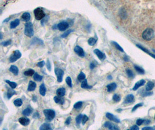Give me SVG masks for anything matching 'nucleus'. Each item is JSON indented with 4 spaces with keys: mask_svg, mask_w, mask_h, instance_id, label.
<instances>
[{
    "mask_svg": "<svg viewBox=\"0 0 155 130\" xmlns=\"http://www.w3.org/2000/svg\"><path fill=\"white\" fill-rule=\"evenodd\" d=\"M119 15L122 18L126 19V16H127V13H126V11L124 9H120L119 12Z\"/></svg>",
    "mask_w": 155,
    "mask_h": 130,
    "instance_id": "34",
    "label": "nucleus"
},
{
    "mask_svg": "<svg viewBox=\"0 0 155 130\" xmlns=\"http://www.w3.org/2000/svg\"><path fill=\"white\" fill-rule=\"evenodd\" d=\"M81 87L83 88H85V89H91L92 88V86H89L87 83V80L86 79H84L83 82H82L81 84Z\"/></svg>",
    "mask_w": 155,
    "mask_h": 130,
    "instance_id": "21",
    "label": "nucleus"
},
{
    "mask_svg": "<svg viewBox=\"0 0 155 130\" xmlns=\"http://www.w3.org/2000/svg\"><path fill=\"white\" fill-rule=\"evenodd\" d=\"M22 56V54L19 50H15L13 53L9 58V62H14L16 61L18 59L20 58Z\"/></svg>",
    "mask_w": 155,
    "mask_h": 130,
    "instance_id": "6",
    "label": "nucleus"
},
{
    "mask_svg": "<svg viewBox=\"0 0 155 130\" xmlns=\"http://www.w3.org/2000/svg\"><path fill=\"white\" fill-rule=\"evenodd\" d=\"M142 130H153V127H145L142 128Z\"/></svg>",
    "mask_w": 155,
    "mask_h": 130,
    "instance_id": "54",
    "label": "nucleus"
},
{
    "mask_svg": "<svg viewBox=\"0 0 155 130\" xmlns=\"http://www.w3.org/2000/svg\"><path fill=\"white\" fill-rule=\"evenodd\" d=\"M9 20H10V18H7V19H5V20H4L3 22H8Z\"/></svg>",
    "mask_w": 155,
    "mask_h": 130,
    "instance_id": "60",
    "label": "nucleus"
},
{
    "mask_svg": "<svg viewBox=\"0 0 155 130\" xmlns=\"http://www.w3.org/2000/svg\"><path fill=\"white\" fill-rule=\"evenodd\" d=\"M66 82L67 83V85L70 87H72V80H71V78L68 76L66 78Z\"/></svg>",
    "mask_w": 155,
    "mask_h": 130,
    "instance_id": "41",
    "label": "nucleus"
},
{
    "mask_svg": "<svg viewBox=\"0 0 155 130\" xmlns=\"http://www.w3.org/2000/svg\"><path fill=\"white\" fill-rule=\"evenodd\" d=\"M155 84L154 83L152 82H148V83H147L146 85L145 89L146 91H150V90H152L153 89V88L154 87Z\"/></svg>",
    "mask_w": 155,
    "mask_h": 130,
    "instance_id": "27",
    "label": "nucleus"
},
{
    "mask_svg": "<svg viewBox=\"0 0 155 130\" xmlns=\"http://www.w3.org/2000/svg\"><path fill=\"white\" fill-rule=\"evenodd\" d=\"M32 110L30 108H27L24 110H23L22 112V114H23V116H30L32 113Z\"/></svg>",
    "mask_w": 155,
    "mask_h": 130,
    "instance_id": "28",
    "label": "nucleus"
},
{
    "mask_svg": "<svg viewBox=\"0 0 155 130\" xmlns=\"http://www.w3.org/2000/svg\"><path fill=\"white\" fill-rule=\"evenodd\" d=\"M24 34L28 37H32L34 35L33 26L31 22H27L25 24Z\"/></svg>",
    "mask_w": 155,
    "mask_h": 130,
    "instance_id": "1",
    "label": "nucleus"
},
{
    "mask_svg": "<svg viewBox=\"0 0 155 130\" xmlns=\"http://www.w3.org/2000/svg\"><path fill=\"white\" fill-rule=\"evenodd\" d=\"M96 67V65L95 64L94 62H92V63L90 64V65H89V67H90L91 69H93L95 67Z\"/></svg>",
    "mask_w": 155,
    "mask_h": 130,
    "instance_id": "55",
    "label": "nucleus"
},
{
    "mask_svg": "<svg viewBox=\"0 0 155 130\" xmlns=\"http://www.w3.org/2000/svg\"><path fill=\"white\" fill-rule=\"evenodd\" d=\"M145 84V80H139V81L135 83V86H134V87H133V88H132V90H133L134 91L138 89L140 87L144 86Z\"/></svg>",
    "mask_w": 155,
    "mask_h": 130,
    "instance_id": "14",
    "label": "nucleus"
},
{
    "mask_svg": "<svg viewBox=\"0 0 155 130\" xmlns=\"http://www.w3.org/2000/svg\"><path fill=\"white\" fill-rule=\"evenodd\" d=\"M121 98L119 95L117 94H114V95L113 96V100L115 102H119L120 101Z\"/></svg>",
    "mask_w": 155,
    "mask_h": 130,
    "instance_id": "43",
    "label": "nucleus"
},
{
    "mask_svg": "<svg viewBox=\"0 0 155 130\" xmlns=\"http://www.w3.org/2000/svg\"><path fill=\"white\" fill-rule=\"evenodd\" d=\"M106 117L109 120L113 121L116 122V123H120V120L118 118H117L115 116L113 115V114L110 113H107L106 114Z\"/></svg>",
    "mask_w": 155,
    "mask_h": 130,
    "instance_id": "11",
    "label": "nucleus"
},
{
    "mask_svg": "<svg viewBox=\"0 0 155 130\" xmlns=\"http://www.w3.org/2000/svg\"><path fill=\"white\" fill-rule=\"evenodd\" d=\"M54 100L56 104H61V105H63L64 104V100L62 98H61V97H59H59L58 96H55Z\"/></svg>",
    "mask_w": 155,
    "mask_h": 130,
    "instance_id": "24",
    "label": "nucleus"
},
{
    "mask_svg": "<svg viewBox=\"0 0 155 130\" xmlns=\"http://www.w3.org/2000/svg\"><path fill=\"white\" fill-rule=\"evenodd\" d=\"M43 76L39 75L38 73H35L33 75V79L34 80H36L37 82H41L42 80Z\"/></svg>",
    "mask_w": 155,
    "mask_h": 130,
    "instance_id": "29",
    "label": "nucleus"
},
{
    "mask_svg": "<svg viewBox=\"0 0 155 130\" xmlns=\"http://www.w3.org/2000/svg\"><path fill=\"white\" fill-rule=\"evenodd\" d=\"M34 13L35 17L38 20H42L45 16V13L44 12L43 10L40 8H37L34 10Z\"/></svg>",
    "mask_w": 155,
    "mask_h": 130,
    "instance_id": "4",
    "label": "nucleus"
},
{
    "mask_svg": "<svg viewBox=\"0 0 155 130\" xmlns=\"http://www.w3.org/2000/svg\"><path fill=\"white\" fill-rule=\"evenodd\" d=\"M2 33L1 34V39H2Z\"/></svg>",
    "mask_w": 155,
    "mask_h": 130,
    "instance_id": "62",
    "label": "nucleus"
},
{
    "mask_svg": "<svg viewBox=\"0 0 155 130\" xmlns=\"http://www.w3.org/2000/svg\"><path fill=\"white\" fill-rule=\"evenodd\" d=\"M47 92V88L45 87V84L42 83L40 87V94L42 96H45Z\"/></svg>",
    "mask_w": 155,
    "mask_h": 130,
    "instance_id": "20",
    "label": "nucleus"
},
{
    "mask_svg": "<svg viewBox=\"0 0 155 130\" xmlns=\"http://www.w3.org/2000/svg\"><path fill=\"white\" fill-rule=\"evenodd\" d=\"M134 96L132 94H128L126 96L124 101V104H128L134 102Z\"/></svg>",
    "mask_w": 155,
    "mask_h": 130,
    "instance_id": "12",
    "label": "nucleus"
},
{
    "mask_svg": "<svg viewBox=\"0 0 155 130\" xmlns=\"http://www.w3.org/2000/svg\"><path fill=\"white\" fill-rule=\"evenodd\" d=\"M15 94H16V91H14L13 88H12L11 87V88H8V93H7L8 99H9V100L11 99V97Z\"/></svg>",
    "mask_w": 155,
    "mask_h": 130,
    "instance_id": "25",
    "label": "nucleus"
},
{
    "mask_svg": "<svg viewBox=\"0 0 155 130\" xmlns=\"http://www.w3.org/2000/svg\"><path fill=\"white\" fill-rule=\"evenodd\" d=\"M47 68L48 69L49 71H51V65L50 62L48 60H47Z\"/></svg>",
    "mask_w": 155,
    "mask_h": 130,
    "instance_id": "50",
    "label": "nucleus"
},
{
    "mask_svg": "<svg viewBox=\"0 0 155 130\" xmlns=\"http://www.w3.org/2000/svg\"><path fill=\"white\" fill-rule=\"evenodd\" d=\"M31 45H44V42L41 39L37 38H34L31 42Z\"/></svg>",
    "mask_w": 155,
    "mask_h": 130,
    "instance_id": "17",
    "label": "nucleus"
},
{
    "mask_svg": "<svg viewBox=\"0 0 155 130\" xmlns=\"http://www.w3.org/2000/svg\"><path fill=\"white\" fill-rule=\"evenodd\" d=\"M83 115L81 114H79V115H78L77 116L76 119H75V121H76L77 124L80 125L81 122L82 121V120H83Z\"/></svg>",
    "mask_w": 155,
    "mask_h": 130,
    "instance_id": "37",
    "label": "nucleus"
},
{
    "mask_svg": "<svg viewBox=\"0 0 155 130\" xmlns=\"http://www.w3.org/2000/svg\"><path fill=\"white\" fill-rule=\"evenodd\" d=\"M11 43H12V41L10 39V40H8V41H6L2 42L1 43V45L4 46H9V45H11Z\"/></svg>",
    "mask_w": 155,
    "mask_h": 130,
    "instance_id": "44",
    "label": "nucleus"
},
{
    "mask_svg": "<svg viewBox=\"0 0 155 130\" xmlns=\"http://www.w3.org/2000/svg\"><path fill=\"white\" fill-rule=\"evenodd\" d=\"M5 82L8 83V84L10 86V87H11L12 88H13V89H15L17 87V84L15 82H11L10 81V80H6Z\"/></svg>",
    "mask_w": 155,
    "mask_h": 130,
    "instance_id": "33",
    "label": "nucleus"
},
{
    "mask_svg": "<svg viewBox=\"0 0 155 130\" xmlns=\"http://www.w3.org/2000/svg\"><path fill=\"white\" fill-rule=\"evenodd\" d=\"M73 31V30H70L67 31H66V32H65V33H63V34H62V35H61V37L63 38H65L67 37L71 33V32H72Z\"/></svg>",
    "mask_w": 155,
    "mask_h": 130,
    "instance_id": "42",
    "label": "nucleus"
},
{
    "mask_svg": "<svg viewBox=\"0 0 155 130\" xmlns=\"http://www.w3.org/2000/svg\"><path fill=\"white\" fill-rule=\"evenodd\" d=\"M9 71L14 74L15 75H18V73H19V69H18V68L15 65H11V67L9 68Z\"/></svg>",
    "mask_w": 155,
    "mask_h": 130,
    "instance_id": "26",
    "label": "nucleus"
},
{
    "mask_svg": "<svg viewBox=\"0 0 155 130\" xmlns=\"http://www.w3.org/2000/svg\"><path fill=\"white\" fill-rule=\"evenodd\" d=\"M96 41H97V39L94 38H89L88 39V43L90 46H94V45H95Z\"/></svg>",
    "mask_w": 155,
    "mask_h": 130,
    "instance_id": "36",
    "label": "nucleus"
},
{
    "mask_svg": "<svg viewBox=\"0 0 155 130\" xmlns=\"http://www.w3.org/2000/svg\"><path fill=\"white\" fill-rule=\"evenodd\" d=\"M35 74L34 71L32 69H29L27 70L25 72H24V75L25 76H32L33 75H34V74Z\"/></svg>",
    "mask_w": 155,
    "mask_h": 130,
    "instance_id": "30",
    "label": "nucleus"
},
{
    "mask_svg": "<svg viewBox=\"0 0 155 130\" xmlns=\"http://www.w3.org/2000/svg\"><path fill=\"white\" fill-rule=\"evenodd\" d=\"M120 110H122V109H117V111L118 112H120Z\"/></svg>",
    "mask_w": 155,
    "mask_h": 130,
    "instance_id": "61",
    "label": "nucleus"
},
{
    "mask_svg": "<svg viewBox=\"0 0 155 130\" xmlns=\"http://www.w3.org/2000/svg\"><path fill=\"white\" fill-rule=\"evenodd\" d=\"M153 130H155V127H153Z\"/></svg>",
    "mask_w": 155,
    "mask_h": 130,
    "instance_id": "63",
    "label": "nucleus"
},
{
    "mask_svg": "<svg viewBox=\"0 0 155 130\" xmlns=\"http://www.w3.org/2000/svg\"><path fill=\"white\" fill-rule=\"evenodd\" d=\"M104 127L108 128L109 130H118L119 128L117 126L113 124V123H110L109 121H106L104 123Z\"/></svg>",
    "mask_w": 155,
    "mask_h": 130,
    "instance_id": "8",
    "label": "nucleus"
},
{
    "mask_svg": "<svg viewBox=\"0 0 155 130\" xmlns=\"http://www.w3.org/2000/svg\"><path fill=\"white\" fill-rule=\"evenodd\" d=\"M40 130H52V128L50 124H48V123H44L40 126Z\"/></svg>",
    "mask_w": 155,
    "mask_h": 130,
    "instance_id": "18",
    "label": "nucleus"
},
{
    "mask_svg": "<svg viewBox=\"0 0 155 130\" xmlns=\"http://www.w3.org/2000/svg\"><path fill=\"white\" fill-rule=\"evenodd\" d=\"M130 130H139V127H138L137 126H136V125H135V126H132V127L130 128Z\"/></svg>",
    "mask_w": 155,
    "mask_h": 130,
    "instance_id": "53",
    "label": "nucleus"
},
{
    "mask_svg": "<svg viewBox=\"0 0 155 130\" xmlns=\"http://www.w3.org/2000/svg\"><path fill=\"white\" fill-rule=\"evenodd\" d=\"M112 44H113V45H114V46H115V48H116V49H117V50H119V51H120V52H124V50L123 49V48H122V47L120 46V45H118L117 43H116V42L113 41L112 42Z\"/></svg>",
    "mask_w": 155,
    "mask_h": 130,
    "instance_id": "38",
    "label": "nucleus"
},
{
    "mask_svg": "<svg viewBox=\"0 0 155 130\" xmlns=\"http://www.w3.org/2000/svg\"><path fill=\"white\" fill-rule=\"evenodd\" d=\"M152 93H151V92H149V91H145L144 93H142V94H141V95L142 96V97H147V96H149V95H152Z\"/></svg>",
    "mask_w": 155,
    "mask_h": 130,
    "instance_id": "46",
    "label": "nucleus"
},
{
    "mask_svg": "<svg viewBox=\"0 0 155 130\" xmlns=\"http://www.w3.org/2000/svg\"><path fill=\"white\" fill-rule=\"evenodd\" d=\"M32 100L33 102H36L37 100V97H36V95H33V98H32Z\"/></svg>",
    "mask_w": 155,
    "mask_h": 130,
    "instance_id": "57",
    "label": "nucleus"
},
{
    "mask_svg": "<svg viewBox=\"0 0 155 130\" xmlns=\"http://www.w3.org/2000/svg\"><path fill=\"white\" fill-rule=\"evenodd\" d=\"M33 117L34 119H38L40 117V114L38 112H35L33 115Z\"/></svg>",
    "mask_w": 155,
    "mask_h": 130,
    "instance_id": "51",
    "label": "nucleus"
},
{
    "mask_svg": "<svg viewBox=\"0 0 155 130\" xmlns=\"http://www.w3.org/2000/svg\"><path fill=\"white\" fill-rule=\"evenodd\" d=\"M19 23H20V21H19V19H15V20L12 21L11 23V24H10V28H11V29L16 28L17 26L19 25Z\"/></svg>",
    "mask_w": 155,
    "mask_h": 130,
    "instance_id": "23",
    "label": "nucleus"
},
{
    "mask_svg": "<svg viewBox=\"0 0 155 130\" xmlns=\"http://www.w3.org/2000/svg\"><path fill=\"white\" fill-rule=\"evenodd\" d=\"M126 73H127V75L130 78H133L134 77V75L132 72V71H131L130 69H126Z\"/></svg>",
    "mask_w": 155,
    "mask_h": 130,
    "instance_id": "40",
    "label": "nucleus"
},
{
    "mask_svg": "<svg viewBox=\"0 0 155 130\" xmlns=\"http://www.w3.org/2000/svg\"><path fill=\"white\" fill-rule=\"evenodd\" d=\"M69 26V23L67 22L63 21V22H60L59 24H58V28L59 31H64L66 30H67Z\"/></svg>",
    "mask_w": 155,
    "mask_h": 130,
    "instance_id": "7",
    "label": "nucleus"
},
{
    "mask_svg": "<svg viewBox=\"0 0 155 130\" xmlns=\"http://www.w3.org/2000/svg\"><path fill=\"white\" fill-rule=\"evenodd\" d=\"M45 61H41L38 62L37 65L38 66V67H40V68H42L43 67H44V65H45Z\"/></svg>",
    "mask_w": 155,
    "mask_h": 130,
    "instance_id": "48",
    "label": "nucleus"
},
{
    "mask_svg": "<svg viewBox=\"0 0 155 130\" xmlns=\"http://www.w3.org/2000/svg\"><path fill=\"white\" fill-rule=\"evenodd\" d=\"M134 68H135V69L136 70V71H137L139 74H145L144 69L143 68H142L139 67L137 65H134Z\"/></svg>",
    "mask_w": 155,
    "mask_h": 130,
    "instance_id": "35",
    "label": "nucleus"
},
{
    "mask_svg": "<svg viewBox=\"0 0 155 130\" xmlns=\"http://www.w3.org/2000/svg\"><path fill=\"white\" fill-rule=\"evenodd\" d=\"M106 88H107V91L109 93H110V92L114 91L117 88V84L116 83H112L110 84H108V85L106 86Z\"/></svg>",
    "mask_w": 155,
    "mask_h": 130,
    "instance_id": "13",
    "label": "nucleus"
},
{
    "mask_svg": "<svg viewBox=\"0 0 155 130\" xmlns=\"http://www.w3.org/2000/svg\"><path fill=\"white\" fill-rule=\"evenodd\" d=\"M77 79L79 82H83V80L85 79V75L84 74V73L82 72V71L81 72H80V74H79V76H78Z\"/></svg>",
    "mask_w": 155,
    "mask_h": 130,
    "instance_id": "32",
    "label": "nucleus"
},
{
    "mask_svg": "<svg viewBox=\"0 0 155 130\" xmlns=\"http://www.w3.org/2000/svg\"><path fill=\"white\" fill-rule=\"evenodd\" d=\"M143 105H144V104H143V103H139V104H136V105H135V106H134L133 108H132V112L135 111V110H136V109H137L138 108H139V107H141V106H143Z\"/></svg>",
    "mask_w": 155,
    "mask_h": 130,
    "instance_id": "45",
    "label": "nucleus"
},
{
    "mask_svg": "<svg viewBox=\"0 0 155 130\" xmlns=\"http://www.w3.org/2000/svg\"><path fill=\"white\" fill-rule=\"evenodd\" d=\"M56 94L59 97H63L66 94V90L64 87L59 88L56 90Z\"/></svg>",
    "mask_w": 155,
    "mask_h": 130,
    "instance_id": "19",
    "label": "nucleus"
},
{
    "mask_svg": "<svg viewBox=\"0 0 155 130\" xmlns=\"http://www.w3.org/2000/svg\"><path fill=\"white\" fill-rule=\"evenodd\" d=\"M107 78L109 80H111V79H112V76H111V75H109V76H108Z\"/></svg>",
    "mask_w": 155,
    "mask_h": 130,
    "instance_id": "59",
    "label": "nucleus"
},
{
    "mask_svg": "<svg viewBox=\"0 0 155 130\" xmlns=\"http://www.w3.org/2000/svg\"><path fill=\"white\" fill-rule=\"evenodd\" d=\"M124 60L125 61H128V57H127V56H126L124 57Z\"/></svg>",
    "mask_w": 155,
    "mask_h": 130,
    "instance_id": "58",
    "label": "nucleus"
},
{
    "mask_svg": "<svg viewBox=\"0 0 155 130\" xmlns=\"http://www.w3.org/2000/svg\"><path fill=\"white\" fill-rule=\"evenodd\" d=\"M14 105L16 106V107H19V106H22L23 104V102L22 100L20 98H18L16 100H15L14 102Z\"/></svg>",
    "mask_w": 155,
    "mask_h": 130,
    "instance_id": "31",
    "label": "nucleus"
},
{
    "mask_svg": "<svg viewBox=\"0 0 155 130\" xmlns=\"http://www.w3.org/2000/svg\"><path fill=\"white\" fill-rule=\"evenodd\" d=\"M144 123L145 124V125H148L150 123V120H146L144 121Z\"/></svg>",
    "mask_w": 155,
    "mask_h": 130,
    "instance_id": "56",
    "label": "nucleus"
},
{
    "mask_svg": "<svg viewBox=\"0 0 155 130\" xmlns=\"http://www.w3.org/2000/svg\"><path fill=\"white\" fill-rule=\"evenodd\" d=\"M36 87H37V84L35 82L33 81H30L28 83V88H27V91H33L35 90Z\"/></svg>",
    "mask_w": 155,
    "mask_h": 130,
    "instance_id": "16",
    "label": "nucleus"
},
{
    "mask_svg": "<svg viewBox=\"0 0 155 130\" xmlns=\"http://www.w3.org/2000/svg\"><path fill=\"white\" fill-rule=\"evenodd\" d=\"M82 106H83V102L79 101L74 105V108L75 109H79L82 107Z\"/></svg>",
    "mask_w": 155,
    "mask_h": 130,
    "instance_id": "39",
    "label": "nucleus"
},
{
    "mask_svg": "<svg viewBox=\"0 0 155 130\" xmlns=\"http://www.w3.org/2000/svg\"><path fill=\"white\" fill-rule=\"evenodd\" d=\"M44 114L45 116V119L48 121H51L55 117V112L52 109H45L44 110Z\"/></svg>",
    "mask_w": 155,
    "mask_h": 130,
    "instance_id": "3",
    "label": "nucleus"
},
{
    "mask_svg": "<svg viewBox=\"0 0 155 130\" xmlns=\"http://www.w3.org/2000/svg\"><path fill=\"white\" fill-rule=\"evenodd\" d=\"M154 36V31L152 28H147L142 33V38L146 41H150Z\"/></svg>",
    "mask_w": 155,
    "mask_h": 130,
    "instance_id": "2",
    "label": "nucleus"
},
{
    "mask_svg": "<svg viewBox=\"0 0 155 130\" xmlns=\"http://www.w3.org/2000/svg\"><path fill=\"white\" fill-rule=\"evenodd\" d=\"M88 117H87V115H85V114L83 115V120H82V124H83V125L85 124L86 123V122L88 121Z\"/></svg>",
    "mask_w": 155,
    "mask_h": 130,
    "instance_id": "47",
    "label": "nucleus"
},
{
    "mask_svg": "<svg viewBox=\"0 0 155 130\" xmlns=\"http://www.w3.org/2000/svg\"><path fill=\"white\" fill-rule=\"evenodd\" d=\"M94 52L95 54L97 56V57H98L101 61H103L106 58V56H105V54H104L103 52L100 51L99 49H95V50H94Z\"/></svg>",
    "mask_w": 155,
    "mask_h": 130,
    "instance_id": "10",
    "label": "nucleus"
},
{
    "mask_svg": "<svg viewBox=\"0 0 155 130\" xmlns=\"http://www.w3.org/2000/svg\"><path fill=\"white\" fill-rule=\"evenodd\" d=\"M71 122V117H68L66 119V120L65 121V124L66 125H69Z\"/></svg>",
    "mask_w": 155,
    "mask_h": 130,
    "instance_id": "52",
    "label": "nucleus"
},
{
    "mask_svg": "<svg viewBox=\"0 0 155 130\" xmlns=\"http://www.w3.org/2000/svg\"><path fill=\"white\" fill-rule=\"evenodd\" d=\"M31 17V16L30 15L29 13L28 12H25L23 14L22 16V19L24 22H28V21L30 20Z\"/></svg>",
    "mask_w": 155,
    "mask_h": 130,
    "instance_id": "22",
    "label": "nucleus"
},
{
    "mask_svg": "<svg viewBox=\"0 0 155 130\" xmlns=\"http://www.w3.org/2000/svg\"><path fill=\"white\" fill-rule=\"evenodd\" d=\"M75 53L77 54L79 56L83 57L85 56V52H84V50L83 49V48H81L79 46H76L74 49Z\"/></svg>",
    "mask_w": 155,
    "mask_h": 130,
    "instance_id": "9",
    "label": "nucleus"
},
{
    "mask_svg": "<svg viewBox=\"0 0 155 130\" xmlns=\"http://www.w3.org/2000/svg\"><path fill=\"white\" fill-rule=\"evenodd\" d=\"M144 121L145 120L143 119H138L136 122V125H138V126H141V125L144 123Z\"/></svg>",
    "mask_w": 155,
    "mask_h": 130,
    "instance_id": "49",
    "label": "nucleus"
},
{
    "mask_svg": "<svg viewBox=\"0 0 155 130\" xmlns=\"http://www.w3.org/2000/svg\"><path fill=\"white\" fill-rule=\"evenodd\" d=\"M19 122L24 126H27L29 124L30 120L26 117H20L19 119Z\"/></svg>",
    "mask_w": 155,
    "mask_h": 130,
    "instance_id": "15",
    "label": "nucleus"
},
{
    "mask_svg": "<svg viewBox=\"0 0 155 130\" xmlns=\"http://www.w3.org/2000/svg\"><path fill=\"white\" fill-rule=\"evenodd\" d=\"M55 74L57 77V80L59 83L62 82L63 80V77L64 75V71L61 69L56 68L55 69Z\"/></svg>",
    "mask_w": 155,
    "mask_h": 130,
    "instance_id": "5",
    "label": "nucleus"
}]
</instances>
